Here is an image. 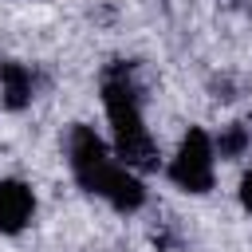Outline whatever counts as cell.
I'll return each mask as SVG.
<instances>
[{"instance_id": "6da1fadb", "label": "cell", "mask_w": 252, "mask_h": 252, "mask_svg": "<svg viewBox=\"0 0 252 252\" xmlns=\"http://www.w3.org/2000/svg\"><path fill=\"white\" fill-rule=\"evenodd\" d=\"M102 106H106V122H110V134H114V158L134 173L158 169V161H161L158 142L146 130L142 94H138V83H134L126 63H110L102 71Z\"/></svg>"}, {"instance_id": "7a4b0ae2", "label": "cell", "mask_w": 252, "mask_h": 252, "mask_svg": "<svg viewBox=\"0 0 252 252\" xmlns=\"http://www.w3.org/2000/svg\"><path fill=\"white\" fill-rule=\"evenodd\" d=\"M67 161H71L75 181H79L87 193H94V197H102L110 173L122 165V161H114L110 146H106L91 126H83V122L71 126V134H67Z\"/></svg>"}, {"instance_id": "3957f363", "label": "cell", "mask_w": 252, "mask_h": 252, "mask_svg": "<svg viewBox=\"0 0 252 252\" xmlns=\"http://www.w3.org/2000/svg\"><path fill=\"white\" fill-rule=\"evenodd\" d=\"M169 181L185 193H209L217 181V150L201 126H189L177 154L169 158Z\"/></svg>"}, {"instance_id": "277c9868", "label": "cell", "mask_w": 252, "mask_h": 252, "mask_svg": "<svg viewBox=\"0 0 252 252\" xmlns=\"http://www.w3.org/2000/svg\"><path fill=\"white\" fill-rule=\"evenodd\" d=\"M32 217H35V193H32V185H24L16 177H4L0 181V232L12 236L20 228H28Z\"/></svg>"}, {"instance_id": "5b68a950", "label": "cell", "mask_w": 252, "mask_h": 252, "mask_svg": "<svg viewBox=\"0 0 252 252\" xmlns=\"http://www.w3.org/2000/svg\"><path fill=\"white\" fill-rule=\"evenodd\" d=\"M102 201H106L110 209H118V213H138V209L146 205V185H142V177H138L134 169L118 165V169L110 173L106 189H102Z\"/></svg>"}, {"instance_id": "8992f818", "label": "cell", "mask_w": 252, "mask_h": 252, "mask_svg": "<svg viewBox=\"0 0 252 252\" xmlns=\"http://www.w3.org/2000/svg\"><path fill=\"white\" fill-rule=\"evenodd\" d=\"M32 91H35L32 67H28V63H16V59H4V63H0V106L24 110V106L32 102Z\"/></svg>"}, {"instance_id": "52a82bcc", "label": "cell", "mask_w": 252, "mask_h": 252, "mask_svg": "<svg viewBox=\"0 0 252 252\" xmlns=\"http://www.w3.org/2000/svg\"><path fill=\"white\" fill-rule=\"evenodd\" d=\"M248 146H252V130H248L244 122H228V126H220V134L213 138V150H217V158H224V161L244 158Z\"/></svg>"}, {"instance_id": "ba28073f", "label": "cell", "mask_w": 252, "mask_h": 252, "mask_svg": "<svg viewBox=\"0 0 252 252\" xmlns=\"http://www.w3.org/2000/svg\"><path fill=\"white\" fill-rule=\"evenodd\" d=\"M240 205H244V213L252 217V169L240 177Z\"/></svg>"}]
</instances>
